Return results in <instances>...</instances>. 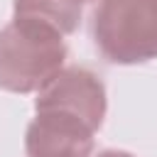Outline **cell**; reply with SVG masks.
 <instances>
[{
  "mask_svg": "<svg viewBox=\"0 0 157 157\" xmlns=\"http://www.w3.org/2000/svg\"><path fill=\"white\" fill-rule=\"evenodd\" d=\"M83 2H86V0H83Z\"/></svg>",
  "mask_w": 157,
  "mask_h": 157,
  "instance_id": "6",
  "label": "cell"
},
{
  "mask_svg": "<svg viewBox=\"0 0 157 157\" xmlns=\"http://www.w3.org/2000/svg\"><path fill=\"white\" fill-rule=\"evenodd\" d=\"M34 113L25 132L27 157H91L101 125L88 115L47 101H34Z\"/></svg>",
  "mask_w": 157,
  "mask_h": 157,
  "instance_id": "3",
  "label": "cell"
},
{
  "mask_svg": "<svg viewBox=\"0 0 157 157\" xmlns=\"http://www.w3.org/2000/svg\"><path fill=\"white\" fill-rule=\"evenodd\" d=\"M66 61L64 34L32 22L12 20L0 29V88L12 93L42 91Z\"/></svg>",
  "mask_w": 157,
  "mask_h": 157,
  "instance_id": "1",
  "label": "cell"
},
{
  "mask_svg": "<svg viewBox=\"0 0 157 157\" xmlns=\"http://www.w3.org/2000/svg\"><path fill=\"white\" fill-rule=\"evenodd\" d=\"M96 157H135V155L123 152V150H103V152H98Z\"/></svg>",
  "mask_w": 157,
  "mask_h": 157,
  "instance_id": "5",
  "label": "cell"
},
{
  "mask_svg": "<svg viewBox=\"0 0 157 157\" xmlns=\"http://www.w3.org/2000/svg\"><path fill=\"white\" fill-rule=\"evenodd\" d=\"M15 17L42 22L59 34H71L81 22L83 0H15Z\"/></svg>",
  "mask_w": 157,
  "mask_h": 157,
  "instance_id": "4",
  "label": "cell"
},
{
  "mask_svg": "<svg viewBox=\"0 0 157 157\" xmlns=\"http://www.w3.org/2000/svg\"><path fill=\"white\" fill-rule=\"evenodd\" d=\"M91 34L110 64H145L157 59V0H101Z\"/></svg>",
  "mask_w": 157,
  "mask_h": 157,
  "instance_id": "2",
  "label": "cell"
}]
</instances>
